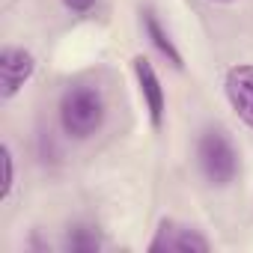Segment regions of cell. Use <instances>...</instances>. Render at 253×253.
<instances>
[{"label": "cell", "mask_w": 253, "mask_h": 253, "mask_svg": "<svg viewBox=\"0 0 253 253\" xmlns=\"http://www.w3.org/2000/svg\"><path fill=\"white\" fill-rule=\"evenodd\" d=\"M107 119V98L95 84H69L57 101V122L69 140H89Z\"/></svg>", "instance_id": "1"}, {"label": "cell", "mask_w": 253, "mask_h": 253, "mask_svg": "<svg viewBox=\"0 0 253 253\" xmlns=\"http://www.w3.org/2000/svg\"><path fill=\"white\" fill-rule=\"evenodd\" d=\"M194 158H197V170L209 188H229L241 173L238 146L229 137V131L220 128V125H209V128L200 131Z\"/></svg>", "instance_id": "2"}, {"label": "cell", "mask_w": 253, "mask_h": 253, "mask_svg": "<svg viewBox=\"0 0 253 253\" xmlns=\"http://www.w3.org/2000/svg\"><path fill=\"white\" fill-rule=\"evenodd\" d=\"M36 72V57L27 48L6 45L0 51V101H12L21 86L33 78Z\"/></svg>", "instance_id": "3"}, {"label": "cell", "mask_w": 253, "mask_h": 253, "mask_svg": "<svg viewBox=\"0 0 253 253\" xmlns=\"http://www.w3.org/2000/svg\"><path fill=\"white\" fill-rule=\"evenodd\" d=\"M209 253L211 250V244H209V238L200 232V229H194V226H179L176 220H170V217H164L161 223H158V232H155V238L149 241V253Z\"/></svg>", "instance_id": "4"}, {"label": "cell", "mask_w": 253, "mask_h": 253, "mask_svg": "<svg viewBox=\"0 0 253 253\" xmlns=\"http://www.w3.org/2000/svg\"><path fill=\"white\" fill-rule=\"evenodd\" d=\"M131 69H134L137 89H140V95H143L149 122H152V128L158 131L161 125H164V113H167V92H164V84H161L155 66H152L143 54H137V57L131 60Z\"/></svg>", "instance_id": "5"}, {"label": "cell", "mask_w": 253, "mask_h": 253, "mask_svg": "<svg viewBox=\"0 0 253 253\" xmlns=\"http://www.w3.org/2000/svg\"><path fill=\"white\" fill-rule=\"evenodd\" d=\"M223 95L235 116L253 128V63H235L223 75Z\"/></svg>", "instance_id": "6"}, {"label": "cell", "mask_w": 253, "mask_h": 253, "mask_svg": "<svg viewBox=\"0 0 253 253\" xmlns=\"http://www.w3.org/2000/svg\"><path fill=\"white\" fill-rule=\"evenodd\" d=\"M140 24H143V33H146V39H149V45L176 69V72H182L185 69V60H182V51L176 48V42H173V36H170V30L161 24V18H158V12L152 9V6H143L140 9Z\"/></svg>", "instance_id": "7"}, {"label": "cell", "mask_w": 253, "mask_h": 253, "mask_svg": "<svg viewBox=\"0 0 253 253\" xmlns=\"http://www.w3.org/2000/svg\"><path fill=\"white\" fill-rule=\"evenodd\" d=\"M104 247L98 226L92 223H69L66 235H63V250L69 253H98Z\"/></svg>", "instance_id": "8"}, {"label": "cell", "mask_w": 253, "mask_h": 253, "mask_svg": "<svg viewBox=\"0 0 253 253\" xmlns=\"http://www.w3.org/2000/svg\"><path fill=\"white\" fill-rule=\"evenodd\" d=\"M0 164H3V185H0V200H9L12 185H15V155H12L9 143L0 146Z\"/></svg>", "instance_id": "9"}, {"label": "cell", "mask_w": 253, "mask_h": 253, "mask_svg": "<svg viewBox=\"0 0 253 253\" xmlns=\"http://www.w3.org/2000/svg\"><path fill=\"white\" fill-rule=\"evenodd\" d=\"M95 3H98V0H63V6H66L69 12H75V15H84V12H89Z\"/></svg>", "instance_id": "10"}, {"label": "cell", "mask_w": 253, "mask_h": 253, "mask_svg": "<svg viewBox=\"0 0 253 253\" xmlns=\"http://www.w3.org/2000/svg\"><path fill=\"white\" fill-rule=\"evenodd\" d=\"M211 3H232V0H211Z\"/></svg>", "instance_id": "11"}]
</instances>
